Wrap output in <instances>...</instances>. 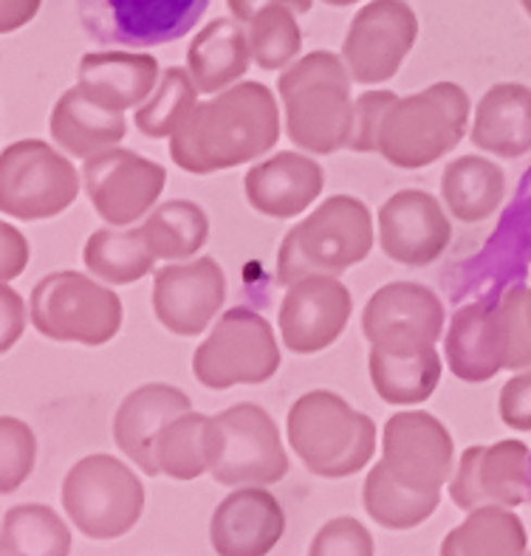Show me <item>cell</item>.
Returning <instances> with one entry per match:
<instances>
[{
  "mask_svg": "<svg viewBox=\"0 0 531 556\" xmlns=\"http://www.w3.org/2000/svg\"><path fill=\"white\" fill-rule=\"evenodd\" d=\"M280 139L277 99L261 83H235L195 102L170 136V159L190 176H213L261 159Z\"/></svg>",
  "mask_w": 531,
  "mask_h": 556,
  "instance_id": "obj_1",
  "label": "cell"
},
{
  "mask_svg": "<svg viewBox=\"0 0 531 556\" xmlns=\"http://www.w3.org/2000/svg\"><path fill=\"white\" fill-rule=\"evenodd\" d=\"M345 60L312 51L283 71L277 93L283 99L286 134L298 148L317 155L345 150L354 130V97Z\"/></svg>",
  "mask_w": 531,
  "mask_h": 556,
  "instance_id": "obj_2",
  "label": "cell"
},
{
  "mask_svg": "<svg viewBox=\"0 0 531 556\" xmlns=\"http://www.w3.org/2000/svg\"><path fill=\"white\" fill-rule=\"evenodd\" d=\"M289 446L317 478L342 480L374 460L376 424L331 390H312L286 416Z\"/></svg>",
  "mask_w": 531,
  "mask_h": 556,
  "instance_id": "obj_3",
  "label": "cell"
},
{
  "mask_svg": "<svg viewBox=\"0 0 531 556\" xmlns=\"http://www.w3.org/2000/svg\"><path fill=\"white\" fill-rule=\"evenodd\" d=\"M374 249V215L354 195H333L289 229L277 249V282L289 289L305 275L340 277Z\"/></svg>",
  "mask_w": 531,
  "mask_h": 556,
  "instance_id": "obj_4",
  "label": "cell"
},
{
  "mask_svg": "<svg viewBox=\"0 0 531 556\" xmlns=\"http://www.w3.org/2000/svg\"><path fill=\"white\" fill-rule=\"evenodd\" d=\"M467 127V91L455 83H435L390 105L379 134V155L390 167L421 169L458 148Z\"/></svg>",
  "mask_w": 531,
  "mask_h": 556,
  "instance_id": "obj_5",
  "label": "cell"
},
{
  "mask_svg": "<svg viewBox=\"0 0 531 556\" xmlns=\"http://www.w3.org/2000/svg\"><path fill=\"white\" fill-rule=\"evenodd\" d=\"M31 325L51 342L100 348L119 333L122 300L83 271H54L31 289Z\"/></svg>",
  "mask_w": 531,
  "mask_h": 556,
  "instance_id": "obj_6",
  "label": "cell"
},
{
  "mask_svg": "<svg viewBox=\"0 0 531 556\" xmlns=\"http://www.w3.org/2000/svg\"><path fill=\"white\" fill-rule=\"evenodd\" d=\"M74 529L88 540H119L136 529L144 511L142 480L114 455H86L68 469L60 489Z\"/></svg>",
  "mask_w": 531,
  "mask_h": 556,
  "instance_id": "obj_7",
  "label": "cell"
},
{
  "mask_svg": "<svg viewBox=\"0 0 531 556\" xmlns=\"http://www.w3.org/2000/svg\"><path fill=\"white\" fill-rule=\"evenodd\" d=\"M210 475L220 486H271L289 475V455L275 418L257 404L210 416Z\"/></svg>",
  "mask_w": 531,
  "mask_h": 556,
  "instance_id": "obj_8",
  "label": "cell"
},
{
  "mask_svg": "<svg viewBox=\"0 0 531 556\" xmlns=\"http://www.w3.org/2000/svg\"><path fill=\"white\" fill-rule=\"evenodd\" d=\"M280 367V348L266 317L249 308L220 314L213 333L192 353V376L206 390L263 384Z\"/></svg>",
  "mask_w": 531,
  "mask_h": 556,
  "instance_id": "obj_9",
  "label": "cell"
},
{
  "mask_svg": "<svg viewBox=\"0 0 531 556\" xmlns=\"http://www.w3.org/2000/svg\"><path fill=\"white\" fill-rule=\"evenodd\" d=\"M79 195V173L60 150L40 139L7 144L0 155V210L17 220L63 215Z\"/></svg>",
  "mask_w": 531,
  "mask_h": 556,
  "instance_id": "obj_10",
  "label": "cell"
},
{
  "mask_svg": "<svg viewBox=\"0 0 531 556\" xmlns=\"http://www.w3.org/2000/svg\"><path fill=\"white\" fill-rule=\"evenodd\" d=\"M79 26L100 46L153 49L199 26L210 0H74Z\"/></svg>",
  "mask_w": 531,
  "mask_h": 556,
  "instance_id": "obj_11",
  "label": "cell"
},
{
  "mask_svg": "<svg viewBox=\"0 0 531 556\" xmlns=\"http://www.w3.org/2000/svg\"><path fill=\"white\" fill-rule=\"evenodd\" d=\"M83 181L108 226H130L150 215L167 184V169L134 150L111 148L86 159Z\"/></svg>",
  "mask_w": 531,
  "mask_h": 556,
  "instance_id": "obj_12",
  "label": "cell"
},
{
  "mask_svg": "<svg viewBox=\"0 0 531 556\" xmlns=\"http://www.w3.org/2000/svg\"><path fill=\"white\" fill-rule=\"evenodd\" d=\"M418 21L404 0H374L351 21L342 60L354 83L379 85L399 74L416 46Z\"/></svg>",
  "mask_w": 531,
  "mask_h": 556,
  "instance_id": "obj_13",
  "label": "cell"
},
{
  "mask_svg": "<svg viewBox=\"0 0 531 556\" xmlns=\"http://www.w3.org/2000/svg\"><path fill=\"white\" fill-rule=\"evenodd\" d=\"M455 460L453 435L430 413H396L382 432V464L410 492H441Z\"/></svg>",
  "mask_w": 531,
  "mask_h": 556,
  "instance_id": "obj_14",
  "label": "cell"
},
{
  "mask_svg": "<svg viewBox=\"0 0 531 556\" xmlns=\"http://www.w3.org/2000/svg\"><path fill=\"white\" fill-rule=\"evenodd\" d=\"M444 305L421 282H388L362 311V333L390 353H418L444 333Z\"/></svg>",
  "mask_w": 531,
  "mask_h": 556,
  "instance_id": "obj_15",
  "label": "cell"
},
{
  "mask_svg": "<svg viewBox=\"0 0 531 556\" xmlns=\"http://www.w3.org/2000/svg\"><path fill=\"white\" fill-rule=\"evenodd\" d=\"M354 300L345 282L333 275H305L286 289L277 325L283 345L298 356L331 348L345 333Z\"/></svg>",
  "mask_w": 531,
  "mask_h": 556,
  "instance_id": "obj_16",
  "label": "cell"
},
{
  "mask_svg": "<svg viewBox=\"0 0 531 556\" xmlns=\"http://www.w3.org/2000/svg\"><path fill=\"white\" fill-rule=\"evenodd\" d=\"M531 452L523 441H497L492 446H469L450 480V497L460 511L486 503L517 508L531 501L529 486Z\"/></svg>",
  "mask_w": 531,
  "mask_h": 556,
  "instance_id": "obj_17",
  "label": "cell"
},
{
  "mask_svg": "<svg viewBox=\"0 0 531 556\" xmlns=\"http://www.w3.org/2000/svg\"><path fill=\"white\" fill-rule=\"evenodd\" d=\"M227 300V277L215 257L170 263L153 280V314L176 337H199Z\"/></svg>",
  "mask_w": 531,
  "mask_h": 556,
  "instance_id": "obj_18",
  "label": "cell"
},
{
  "mask_svg": "<svg viewBox=\"0 0 531 556\" xmlns=\"http://www.w3.org/2000/svg\"><path fill=\"white\" fill-rule=\"evenodd\" d=\"M453 226L430 192L402 190L379 210V247L393 263L430 266L446 252Z\"/></svg>",
  "mask_w": 531,
  "mask_h": 556,
  "instance_id": "obj_19",
  "label": "cell"
},
{
  "mask_svg": "<svg viewBox=\"0 0 531 556\" xmlns=\"http://www.w3.org/2000/svg\"><path fill=\"white\" fill-rule=\"evenodd\" d=\"M283 531V506L263 486H241L224 497L210 522V540L220 556H266Z\"/></svg>",
  "mask_w": 531,
  "mask_h": 556,
  "instance_id": "obj_20",
  "label": "cell"
},
{
  "mask_svg": "<svg viewBox=\"0 0 531 556\" xmlns=\"http://www.w3.org/2000/svg\"><path fill=\"white\" fill-rule=\"evenodd\" d=\"M446 365L455 379L481 384L506 370L509 333L497 303H472L455 311L446 331Z\"/></svg>",
  "mask_w": 531,
  "mask_h": 556,
  "instance_id": "obj_21",
  "label": "cell"
},
{
  "mask_svg": "<svg viewBox=\"0 0 531 556\" xmlns=\"http://www.w3.org/2000/svg\"><path fill=\"white\" fill-rule=\"evenodd\" d=\"M192 409L190 395L185 390L173 388V384H142L130 395H125L114 416V441L128 455L144 475L156 478L159 466L153 458V446H156L159 432L167 427L176 416Z\"/></svg>",
  "mask_w": 531,
  "mask_h": 556,
  "instance_id": "obj_22",
  "label": "cell"
},
{
  "mask_svg": "<svg viewBox=\"0 0 531 556\" xmlns=\"http://www.w3.org/2000/svg\"><path fill=\"white\" fill-rule=\"evenodd\" d=\"M323 167L303 153H277L246 173L243 192L249 206L266 218H294L323 192Z\"/></svg>",
  "mask_w": 531,
  "mask_h": 556,
  "instance_id": "obj_23",
  "label": "cell"
},
{
  "mask_svg": "<svg viewBox=\"0 0 531 556\" xmlns=\"http://www.w3.org/2000/svg\"><path fill=\"white\" fill-rule=\"evenodd\" d=\"M162 83L153 54H125V51H100L79 60L77 85L93 102L125 113L148 102L150 93Z\"/></svg>",
  "mask_w": 531,
  "mask_h": 556,
  "instance_id": "obj_24",
  "label": "cell"
},
{
  "mask_svg": "<svg viewBox=\"0 0 531 556\" xmlns=\"http://www.w3.org/2000/svg\"><path fill=\"white\" fill-rule=\"evenodd\" d=\"M49 130L65 153L86 162L91 155L116 148L128 134V119L125 113L93 102L79 85H74L51 108Z\"/></svg>",
  "mask_w": 531,
  "mask_h": 556,
  "instance_id": "obj_25",
  "label": "cell"
},
{
  "mask_svg": "<svg viewBox=\"0 0 531 556\" xmlns=\"http://www.w3.org/2000/svg\"><path fill=\"white\" fill-rule=\"evenodd\" d=\"M472 144L497 155L520 159L531 150V88L501 83L489 88L475 108Z\"/></svg>",
  "mask_w": 531,
  "mask_h": 556,
  "instance_id": "obj_26",
  "label": "cell"
},
{
  "mask_svg": "<svg viewBox=\"0 0 531 556\" xmlns=\"http://www.w3.org/2000/svg\"><path fill=\"white\" fill-rule=\"evenodd\" d=\"M252 63L249 31L241 23L218 17L192 37L187 49V68L201 93H218L246 77Z\"/></svg>",
  "mask_w": 531,
  "mask_h": 556,
  "instance_id": "obj_27",
  "label": "cell"
},
{
  "mask_svg": "<svg viewBox=\"0 0 531 556\" xmlns=\"http://www.w3.org/2000/svg\"><path fill=\"white\" fill-rule=\"evenodd\" d=\"M506 195V176L483 155H460L441 173V198L460 224L492 218Z\"/></svg>",
  "mask_w": 531,
  "mask_h": 556,
  "instance_id": "obj_28",
  "label": "cell"
},
{
  "mask_svg": "<svg viewBox=\"0 0 531 556\" xmlns=\"http://www.w3.org/2000/svg\"><path fill=\"white\" fill-rule=\"evenodd\" d=\"M370 384L388 404H425L441 381V356L435 345L418 353H390L374 345L368 356Z\"/></svg>",
  "mask_w": 531,
  "mask_h": 556,
  "instance_id": "obj_29",
  "label": "cell"
},
{
  "mask_svg": "<svg viewBox=\"0 0 531 556\" xmlns=\"http://www.w3.org/2000/svg\"><path fill=\"white\" fill-rule=\"evenodd\" d=\"M529 536L523 520L515 515V508L486 503L469 511L460 526H455L441 540V556H469V554H526Z\"/></svg>",
  "mask_w": 531,
  "mask_h": 556,
  "instance_id": "obj_30",
  "label": "cell"
},
{
  "mask_svg": "<svg viewBox=\"0 0 531 556\" xmlns=\"http://www.w3.org/2000/svg\"><path fill=\"white\" fill-rule=\"evenodd\" d=\"M83 261L97 280L108 286H130L148 277L159 257L150 252L142 226L139 229L116 226V229H97L86 240Z\"/></svg>",
  "mask_w": 531,
  "mask_h": 556,
  "instance_id": "obj_31",
  "label": "cell"
},
{
  "mask_svg": "<svg viewBox=\"0 0 531 556\" xmlns=\"http://www.w3.org/2000/svg\"><path fill=\"white\" fill-rule=\"evenodd\" d=\"M312 0H266L249 21L252 60L263 71H283L303 49L298 14L308 12Z\"/></svg>",
  "mask_w": 531,
  "mask_h": 556,
  "instance_id": "obj_32",
  "label": "cell"
},
{
  "mask_svg": "<svg viewBox=\"0 0 531 556\" xmlns=\"http://www.w3.org/2000/svg\"><path fill=\"white\" fill-rule=\"evenodd\" d=\"M362 503L370 520L379 522L382 529L390 531H410L430 520L435 515V508L441 503V492H410L402 483L390 478L384 464L374 466L365 478V489H362Z\"/></svg>",
  "mask_w": 531,
  "mask_h": 556,
  "instance_id": "obj_33",
  "label": "cell"
},
{
  "mask_svg": "<svg viewBox=\"0 0 531 556\" xmlns=\"http://www.w3.org/2000/svg\"><path fill=\"white\" fill-rule=\"evenodd\" d=\"M142 235L156 257L185 261L195 257L210 240V218L192 201H167L144 218Z\"/></svg>",
  "mask_w": 531,
  "mask_h": 556,
  "instance_id": "obj_34",
  "label": "cell"
},
{
  "mask_svg": "<svg viewBox=\"0 0 531 556\" xmlns=\"http://www.w3.org/2000/svg\"><path fill=\"white\" fill-rule=\"evenodd\" d=\"M153 458H156L159 472L181 483L210 472V416L187 409L173 418L159 432Z\"/></svg>",
  "mask_w": 531,
  "mask_h": 556,
  "instance_id": "obj_35",
  "label": "cell"
},
{
  "mask_svg": "<svg viewBox=\"0 0 531 556\" xmlns=\"http://www.w3.org/2000/svg\"><path fill=\"white\" fill-rule=\"evenodd\" d=\"M0 548L3 554L65 556L72 551V531L54 508L40 506V503H23L3 515Z\"/></svg>",
  "mask_w": 531,
  "mask_h": 556,
  "instance_id": "obj_36",
  "label": "cell"
},
{
  "mask_svg": "<svg viewBox=\"0 0 531 556\" xmlns=\"http://www.w3.org/2000/svg\"><path fill=\"white\" fill-rule=\"evenodd\" d=\"M195 99H199V85L192 79L190 68L170 65L162 71V83L150 93L148 102L136 108V127L148 139H170L195 108Z\"/></svg>",
  "mask_w": 531,
  "mask_h": 556,
  "instance_id": "obj_37",
  "label": "cell"
},
{
  "mask_svg": "<svg viewBox=\"0 0 531 556\" xmlns=\"http://www.w3.org/2000/svg\"><path fill=\"white\" fill-rule=\"evenodd\" d=\"M0 492L12 494L26 483L37 460V438L26 421L15 416L0 418Z\"/></svg>",
  "mask_w": 531,
  "mask_h": 556,
  "instance_id": "obj_38",
  "label": "cell"
},
{
  "mask_svg": "<svg viewBox=\"0 0 531 556\" xmlns=\"http://www.w3.org/2000/svg\"><path fill=\"white\" fill-rule=\"evenodd\" d=\"M393 91H365L354 102V130L347 150L351 153H379V134H382L384 116L396 102Z\"/></svg>",
  "mask_w": 531,
  "mask_h": 556,
  "instance_id": "obj_39",
  "label": "cell"
},
{
  "mask_svg": "<svg viewBox=\"0 0 531 556\" xmlns=\"http://www.w3.org/2000/svg\"><path fill=\"white\" fill-rule=\"evenodd\" d=\"M308 554L312 556H328V554L370 556L376 554V545L370 531L365 529L359 520H354V517H333V520H328L326 526L317 531Z\"/></svg>",
  "mask_w": 531,
  "mask_h": 556,
  "instance_id": "obj_40",
  "label": "cell"
},
{
  "mask_svg": "<svg viewBox=\"0 0 531 556\" xmlns=\"http://www.w3.org/2000/svg\"><path fill=\"white\" fill-rule=\"evenodd\" d=\"M497 413H501V421L509 430H531V367L515 374L503 384L501 399H497Z\"/></svg>",
  "mask_w": 531,
  "mask_h": 556,
  "instance_id": "obj_41",
  "label": "cell"
},
{
  "mask_svg": "<svg viewBox=\"0 0 531 556\" xmlns=\"http://www.w3.org/2000/svg\"><path fill=\"white\" fill-rule=\"evenodd\" d=\"M0 277L3 282L15 280L29 266V243L12 224L0 226Z\"/></svg>",
  "mask_w": 531,
  "mask_h": 556,
  "instance_id": "obj_42",
  "label": "cell"
},
{
  "mask_svg": "<svg viewBox=\"0 0 531 556\" xmlns=\"http://www.w3.org/2000/svg\"><path fill=\"white\" fill-rule=\"evenodd\" d=\"M0 300H3V342H0V351L7 353L12 351L17 339L23 337L26 331V308H23V300L9 282H3V289H0Z\"/></svg>",
  "mask_w": 531,
  "mask_h": 556,
  "instance_id": "obj_43",
  "label": "cell"
},
{
  "mask_svg": "<svg viewBox=\"0 0 531 556\" xmlns=\"http://www.w3.org/2000/svg\"><path fill=\"white\" fill-rule=\"evenodd\" d=\"M261 7H263L261 0H229V9H232L235 21H241V23L252 21Z\"/></svg>",
  "mask_w": 531,
  "mask_h": 556,
  "instance_id": "obj_44",
  "label": "cell"
},
{
  "mask_svg": "<svg viewBox=\"0 0 531 556\" xmlns=\"http://www.w3.org/2000/svg\"><path fill=\"white\" fill-rule=\"evenodd\" d=\"M523 319H526V328L531 333V289H526L523 294Z\"/></svg>",
  "mask_w": 531,
  "mask_h": 556,
  "instance_id": "obj_45",
  "label": "cell"
},
{
  "mask_svg": "<svg viewBox=\"0 0 531 556\" xmlns=\"http://www.w3.org/2000/svg\"><path fill=\"white\" fill-rule=\"evenodd\" d=\"M328 7H351V3H356V0H326Z\"/></svg>",
  "mask_w": 531,
  "mask_h": 556,
  "instance_id": "obj_46",
  "label": "cell"
},
{
  "mask_svg": "<svg viewBox=\"0 0 531 556\" xmlns=\"http://www.w3.org/2000/svg\"><path fill=\"white\" fill-rule=\"evenodd\" d=\"M520 3H523V9H526V14H529V17H531V0H520Z\"/></svg>",
  "mask_w": 531,
  "mask_h": 556,
  "instance_id": "obj_47",
  "label": "cell"
},
{
  "mask_svg": "<svg viewBox=\"0 0 531 556\" xmlns=\"http://www.w3.org/2000/svg\"><path fill=\"white\" fill-rule=\"evenodd\" d=\"M529 486H531V464H529Z\"/></svg>",
  "mask_w": 531,
  "mask_h": 556,
  "instance_id": "obj_48",
  "label": "cell"
}]
</instances>
